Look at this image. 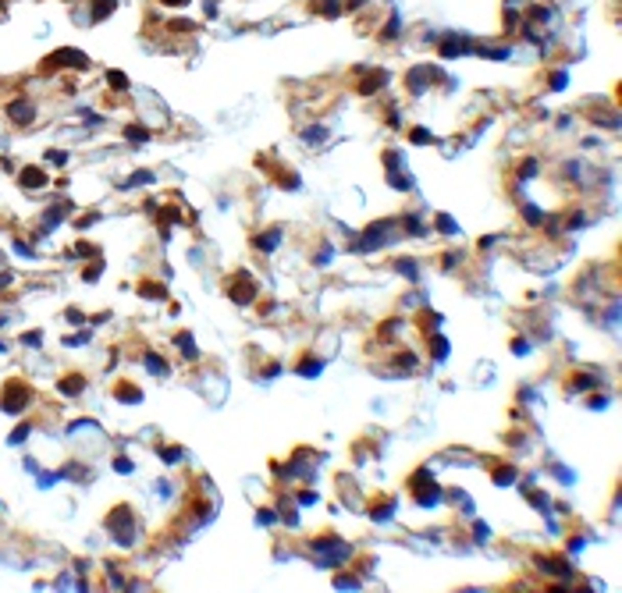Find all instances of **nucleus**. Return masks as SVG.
Instances as JSON below:
<instances>
[{
  "mask_svg": "<svg viewBox=\"0 0 622 593\" xmlns=\"http://www.w3.org/2000/svg\"><path fill=\"white\" fill-rule=\"evenodd\" d=\"M29 401H32V387H29L25 380H7V384H4V391H0V409H4V412L18 416Z\"/></svg>",
  "mask_w": 622,
  "mask_h": 593,
  "instance_id": "nucleus-1",
  "label": "nucleus"
},
{
  "mask_svg": "<svg viewBox=\"0 0 622 593\" xmlns=\"http://www.w3.org/2000/svg\"><path fill=\"white\" fill-rule=\"evenodd\" d=\"M107 529L114 533V540H118L121 547H132V540H135V519H132V508H128V505H118V508L110 512V519H107Z\"/></svg>",
  "mask_w": 622,
  "mask_h": 593,
  "instance_id": "nucleus-2",
  "label": "nucleus"
},
{
  "mask_svg": "<svg viewBox=\"0 0 622 593\" xmlns=\"http://www.w3.org/2000/svg\"><path fill=\"white\" fill-rule=\"evenodd\" d=\"M228 295H232V302H238V305H249V302L256 298L252 277H249V274H235L232 281H228Z\"/></svg>",
  "mask_w": 622,
  "mask_h": 593,
  "instance_id": "nucleus-3",
  "label": "nucleus"
},
{
  "mask_svg": "<svg viewBox=\"0 0 622 593\" xmlns=\"http://www.w3.org/2000/svg\"><path fill=\"white\" fill-rule=\"evenodd\" d=\"M47 61H50L47 68H64V64H72V68H89V57L78 54V50H57V54H50Z\"/></svg>",
  "mask_w": 622,
  "mask_h": 593,
  "instance_id": "nucleus-4",
  "label": "nucleus"
},
{
  "mask_svg": "<svg viewBox=\"0 0 622 593\" xmlns=\"http://www.w3.org/2000/svg\"><path fill=\"white\" fill-rule=\"evenodd\" d=\"M7 114H11V121H14V125H29L36 110H32V103H25V100H14V103L7 107Z\"/></svg>",
  "mask_w": 622,
  "mask_h": 593,
  "instance_id": "nucleus-5",
  "label": "nucleus"
},
{
  "mask_svg": "<svg viewBox=\"0 0 622 593\" xmlns=\"http://www.w3.org/2000/svg\"><path fill=\"white\" fill-rule=\"evenodd\" d=\"M114 398H118V401H125V405H135V401H143V391L121 380V384H114Z\"/></svg>",
  "mask_w": 622,
  "mask_h": 593,
  "instance_id": "nucleus-6",
  "label": "nucleus"
},
{
  "mask_svg": "<svg viewBox=\"0 0 622 593\" xmlns=\"http://www.w3.org/2000/svg\"><path fill=\"white\" fill-rule=\"evenodd\" d=\"M21 185H25V188H39V185H47V174H43L39 167H25V171H21Z\"/></svg>",
  "mask_w": 622,
  "mask_h": 593,
  "instance_id": "nucleus-7",
  "label": "nucleus"
},
{
  "mask_svg": "<svg viewBox=\"0 0 622 593\" xmlns=\"http://www.w3.org/2000/svg\"><path fill=\"white\" fill-rule=\"evenodd\" d=\"M82 387H85V376H64V380L57 384V391H61V394H78Z\"/></svg>",
  "mask_w": 622,
  "mask_h": 593,
  "instance_id": "nucleus-8",
  "label": "nucleus"
},
{
  "mask_svg": "<svg viewBox=\"0 0 622 593\" xmlns=\"http://www.w3.org/2000/svg\"><path fill=\"white\" fill-rule=\"evenodd\" d=\"M174 345L181 348V355H185V359H196V355H199V352H196V345H192V334H185V330L174 338Z\"/></svg>",
  "mask_w": 622,
  "mask_h": 593,
  "instance_id": "nucleus-9",
  "label": "nucleus"
},
{
  "mask_svg": "<svg viewBox=\"0 0 622 593\" xmlns=\"http://www.w3.org/2000/svg\"><path fill=\"white\" fill-rule=\"evenodd\" d=\"M139 295H146V298H167V292H164V284L146 281V284H139Z\"/></svg>",
  "mask_w": 622,
  "mask_h": 593,
  "instance_id": "nucleus-10",
  "label": "nucleus"
},
{
  "mask_svg": "<svg viewBox=\"0 0 622 593\" xmlns=\"http://www.w3.org/2000/svg\"><path fill=\"white\" fill-rule=\"evenodd\" d=\"M494 483H498V487H509V483H516V469H512V465H501V469L494 472Z\"/></svg>",
  "mask_w": 622,
  "mask_h": 593,
  "instance_id": "nucleus-11",
  "label": "nucleus"
},
{
  "mask_svg": "<svg viewBox=\"0 0 622 593\" xmlns=\"http://www.w3.org/2000/svg\"><path fill=\"white\" fill-rule=\"evenodd\" d=\"M391 508H395V501H391V497H388V501H381V505H374V508H370V519L384 522V519H388V515H391Z\"/></svg>",
  "mask_w": 622,
  "mask_h": 593,
  "instance_id": "nucleus-12",
  "label": "nucleus"
},
{
  "mask_svg": "<svg viewBox=\"0 0 622 593\" xmlns=\"http://www.w3.org/2000/svg\"><path fill=\"white\" fill-rule=\"evenodd\" d=\"M143 363H146V366H150V370H153L156 376H164V373H167V366H164V359H160L156 352H146V355H143Z\"/></svg>",
  "mask_w": 622,
  "mask_h": 593,
  "instance_id": "nucleus-13",
  "label": "nucleus"
},
{
  "mask_svg": "<svg viewBox=\"0 0 622 593\" xmlns=\"http://www.w3.org/2000/svg\"><path fill=\"white\" fill-rule=\"evenodd\" d=\"M320 370H324L320 359H303V363H299V373H303V376H316Z\"/></svg>",
  "mask_w": 622,
  "mask_h": 593,
  "instance_id": "nucleus-14",
  "label": "nucleus"
},
{
  "mask_svg": "<svg viewBox=\"0 0 622 593\" xmlns=\"http://www.w3.org/2000/svg\"><path fill=\"white\" fill-rule=\"evenodd\" d=\"M125 139H128V143H146V139H150V132H146V128H139V125H132V128L125 132Z\"/></svg>",
  "mask_w": 622,
  "mask_h": 593,
  "instance_id": "nucleus-15",
  "label": "nucleus"
},
{
  "mask_svg": "<svg viewBox=\"0 0 622 593\" xmlns=\"http://www.w3.org/2000/svg\"><path fill=\"white\" fill-rule=\"evenodd\" d=\"M395 270H398V274H405L409 281L416 277V263H412V259H398V263H395Z\"/></svg>",
  "mask_w": 622,
  "mask_h": 593,
  "instance_id": "nucleus-16",
  "label": "nucleus"
},
{
  "mask_svg": "<svg viewBox=\"0 0 622 593\" xmlns=\"http://www.w3.org/2000/svg\"><path fill=\"white\" fill-rule=\"evenodd\" d=\"M381 82H388V75H384V72H377L374 78H366V82H363V92H377Z\"/></svg>",
  "mask_w": 622,
  "mask_h": 593,
  "instance_id": "nucleus-17",
  "label": "nucleus"
},
{
  "mask_svg": "<svg viewBox=\"0 0 622 593\" xmlns=\"http://www.w3.org/2000/svg\"><path fill=\"white\" fill-rule=\"evenodd\" d=\"M107 82H110V85H118V92H125V89H128V78H125L121 72H107Z\"/></svg>",
  "mask_w": 622,
  "mask_h": 593,
  "instance_id": "nucleus-18",
  "label": "nucleus"
},
{
  "mask_svg": "<svg viewBox=\"0 0 622 593\" xmlns=\"http://www.w3.org/2000/svg\"><path fill=\"white\" fill-rule=\"evenodd\" d=\"M278 238H281V231H270V234L256 238V245H260V249H274V245H278Z\"/></svg>",
  "mask_w": 622,
  "mask_h": 593,
  "instance_id": "nucleus-19",
  "label": "nucleus"
},
{
  "mask_svg": "<svg viewBox=\"0 0 622 593\" xmlns=\"http://www.w3.org/2000/svg\"><path fill=\"white\" fill-rule=\"evenodd\" d=\"M437 227H441V231H445V234H455V231H459V224L452 221V217H445V214H441V217H437Z\"/></svg>",
  "mask_w": 622,
  "mask_h": 593,
  "instance_id": "nucleus-20",
  "label": "nucleus"
},
{
  "mask_svg": "<svg viewBox=\"0 0 622 593\" xmlns=\"http://www.w3.org/2000/svg\"><path fill=\"white\" fill-rule=\"evenodd\" d=\"M430 345H434V359H445V355H448V341H445V338H434Z\"/></svg>",
  "mask_w": 622,
  "mask_h": 593,
  "instance_id": "nucleus-21",
  "label": "nucleus"
},
{
  "mask_svg": "<svg viewBox=\"0 0 622 593\" xmlns=\"http://www.w3.org/2000/svg\"><path fill=\"white\" fill-rule=\"evenodd\" d=\"M160 455H164V462H181V455H185V451H181V447H164Z\"/></svg>",
  "mask_w": 622,
  "mask_h": 593,
  "instance_id": "nucleus-22",
  "label": "nucleus"
},
{
  "mask_svg": "<svg viewBox=\"0 0 622 593\" xmlns=\"http://www.w3.org/2000/svg\"><path fill=\"white\" fill-rule=\"evenodd\" d=\"M29 430H32V426H25V423H21V426H18V430L11 434V444H21V441L29 437Z\"/></svg>",
  "mask_w": 622,
  "mask_h": 593,
  "instance_id": "nucleus-23",
  "label": "nucleus"
},
{
  "mask_svg": "<svg viewBox=\"0 0 622 593\" xmlns=\"http://www.w3.org/2000/svg\"><path fill=\"white\" fill-rule=\"evenodd\" d=\"M21 341H25L29 348H39V341H43V334H39V330H32V334H25Z\"/></svg>",
  "mask_w": 622,
  "mask_h": 593,
  "instance_id": "nucleus-24",
  "label": "nucleus"
},
{
  "mask_svg": "<svg viewBox=\"0 0 622 593\" xmlns=\"http://www.w3.org/2000/svg\"><path fill=\"white\" fill-rule=\"evenodd\" d=\"M590 384H594V376H576L569 387H572V391H583V387H590Z\"/></svg>",
  "mask_w": 622,
  "mask_h": 593,
  "instance_id": "nucleus-25",
  "label": "nucleus"
},
{
  "mask_svg": "<svg viewBox=\"0 0 622 593\" xmlns=\"http://www.w3.org/2000/svg\"><path fill=\"white\" fill-rule=\"evenodd\" d=\"M534 171H537V163H534V160H530V163H523V171H519V178H523V181H526V178H534Z\"/></svg>",
  "mask_w": 622,
  "mask_h": 593,
  "instance_id": "nucleus-26",
  "label": "nucleus"
},
{
  "mask_svg": "<svg viewBox=\"0 0 622 593\" xmlns=\"http://www.w3.org/2000/svg\"><path fill=\"white\" fill-rule=\"evenodd\" d=\"M100 270H103V263H93V267L85 270V281H96V277H100Z\"/></svg>",
  "mask_w": 622,
  "mask_h": 593,
  "instance_id": "nucleus-27",
  "label": "nucleus"
},
{
  "mask_svg": "<svg viewBox=\"0 0 622 593\" xmlns=\"http://www.w3.org/2000/svg\"><path fill=\"white\" fill-rule=\"evenodd\" d=\"M334 586H345V590H352V586H359V583H356V579H349V576H338V579H334Z\"/></svg>",
  "mask_w": 622,
  "mask_h": 593,
  "instance_id": "nucleus-28",
  "label": "nucleus"
},
{
  "mask_svg": "<svg viewBox=\"0 0 622 593\" xmlns=\"http://www.w3.org/2000/svg\"><path fill=\"white\" fill-rule=\"evenodd\" d=\"M299 505H316V494H313V490H303V494H299Z\"/></svg>",
  "mask_w": 622,
  "mask_h": 593,
  "instance_id": "nucleus-29",
  "label": "nucleus"
},
{
  "mask_svg": "<svg viewBox=\"0 0 622 593\" xmlns=\"http://www.w3.org/2000/svg\"><path fill=\"white\" fill-rule=\"evenodd\" d=\"M412 143H430V132H423V128H416V132H412Z\"/></svg>",
  "mask_w": 622,
  "mask_h": 593,
  "instance_id": "nucleus-30",
  "label": "nucleus"
},
{
  "mask_svg": "<svg viewBox=\"0 0 622 593\" xmlns=\"http://www.w3.org/2000/svg\"><path fill=\"white\" fill-rule=\"evenodd\" d=\"M512 348H516V352H519V355H526V352H530V345H526V341H523V338H516V341H512Z\"/></svg>",
  "mask_w": 622,
  "mask_h": 593,
  "instance_id": "nucleus-31",
  "label": "nucleus"
},
{
  "mask_svg": "<svg viewBox=\"0 0 622 593\" xmlns=\"http://www.w3.org/2000/svg\"><path fill=\"white\" fill-rule=\"evenodd\" d=\"M114 465H118V472H132V462H128V458H118Z\"/></svg>",
  "mask_w": 622,
  "mask_h": 593,
  "instance_id": "nucleus-32",
  "label": "nucleus"
},
{
  "mask_svg": "<svg viewBox=\"0 0 622 593\" xmlns=\"http://www.w3.org/2000/svg\"><path fill=\"white\" fill-rule=\"evenodd\" d=\"M160 4H167V7H181L185 0H160Z\"/></svg>",
  "mask_w": 622,
  "mask_h": 593,
  "instance_id": "nucleus-33",
  "label": "nucleus"
},
{
  "mask_svg": "<svg viewBox=\"0 0 622 593\" xmlns=\"http://www.w3.org/2000/svg\"><path fill=\"white\" fill-rule=\"evenodd\" d=\"M0 284H7V274H0Z\"/></svg>",
  "mask_w": 622,
  "mask_h": 593,
  "instance_id": "nucleus-34",
  "label": "nucleus"
},
{
  "mask_svg": "<svg viewBox=\"0 0 622 593\" xmlns=\"http://www.w3.org/2000/svg\"><path fill=\"white\" fill-rule=\"evenodd\" d=\"M0 327H4V316H0Z\"/></svg>",
  "mask_w": 622,
  "mask_h": 593,
  "instance_id": "nucleus-35",
  "label": "nucleus"
}]
</instances>
